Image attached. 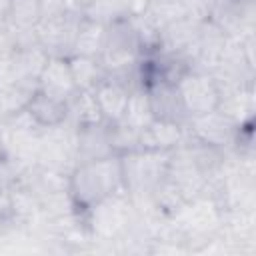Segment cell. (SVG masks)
<instances>
[{
	"label": "cell",
	"mask_w": 256,
	"mask_h": 256,
	"mask_svg": "<svg viewBox=\"0 0 256 256\" xmlns=\"http://www.w3.org/2000/svg\"><path fill=\"white\" fill-rule=\"evenodd\" d=\"M8 12H10V0H0V26L8 24Z\"/></svg>",
	"instance_id": "30"
},
{
	"label": "cell",
	"mask_w": 256,
	"mask_h": 256,
	"mask_svg": "<svg viewBox=\"0 0 256 256\" xmlns=\"http://www.w3.org/2000/svg\"><path fill=\"white\" fill-rule=\"evenodd\" d=\"M184 136H186L184 126L154 118L150 124H146L140 130V148L172 152L184 142Z\"/></svg>",
	"instance_id": "18"
},
{
	"label": "cell",
	"mask_w": 256,
	"mask_h": 256,
	"mask_svg": "<svg viewBox=\"0 0 256 256\" xmlns=\"http://www.w3.org/2000/svg\"><path fill=\"white\" fill-rule=\"evenodd\" d=\"M68 64H70V72H72V78H74V84L78 90H94L98 86V82L104 80V76H106V70H104L100 58L72 54L68 58Z\"/></svg>",
	"instance_id": "22"
},
{
	"label": "cell",
	"mask_w": 256,
	"mask_h": 256,
	"mask_svg": "<svg viewBox=\"0 0 256 256\" xmlns=\"http://www.w3.org/2000/svg\"><path fill=\"white\" fill-rule=\"evenodd\" d=\"M82 16L88 20H94L102 26H108L112 22L132 16V8H130L128 0H94L82 12Z\"/></svg>",
	"instance_id": "24"
},
{
	"label": "cell",
	"mask_w": 256,
	"mask_h": 256,
	"mask_svg": "<svg viewBox=\"0 0 256 256\" xmlns=\"http://www.w3.org/2000/svg\"><path fill=\"white\" fill-rule=\"evenodd\" d=\"M110 126V142H112V150L116 156H124L130 154L134 150H140V130L130 126L124 120L112 122Z\"/></svg>",
	"instance_id": "27"
},
{
	"label": "cell",
	"mask_w": 256,
	"mask_h": 256,
	"mask_svg": "<svg viewBox=\"0 0 256 256\" xmlns=\"http://www.w3.org/2000/svg\"><path fill=\"white\" fill-rule=\"evenodd\" d=\"M66 2V8L68 10H72V12H78V14H82L94 0H64Z\"/></svg>",
	"instance_id": "29"
},
{
	"label": "cell",
	"mask_w": 256,
	"mask_h": 256,
	"mask_svg": "<svg viewBox=\"0 0 256 256\" xmlns=\"http://www.w3.org/2000/svg\"><path fill=\"white\" fill-rule=\"evenodd\" d=\"M38 88L64 100L70 102L80 90L74 84L72 72H70V64L68 58H58V56H50L48 62L44 64V70L38 78Z\"/></svg>",
	"instance_id": "16"
},
{
	"label": "cell",
	"mask_w": 256,
	"mask_h": 256,
	"mask_svg": "<svg viewBox=\"0 0 256 256\" xmlns=\"http://www.w3.org/2000/svg\"><path fill=\"white\" fill-rule=\"evenodd\" d=\"M122 190L120 156L76 164L68 174V192L80 212L90 210L94 204Z\"/></svg>",
	"instance_id": "1"
},
{
	"label": "cell",
	"mask_w": 256,
	"mask_h": 256,
	"mask_svg": "<svg viewBox=\"0 0 256 256\" xmlns=\"http://www.w3.org/2000/svg\"><path fill=\"white\" fill-rule=\"evenodd\" d=\"M98 110L102 114V120L112 124L124 118L126 106H128V98H130V88L126 84H122L120 80L112 78V76H104V80L98 82V86L92 90Z\"/></svg>",
	"instance_id": "15"
},
{
	"label": "cell",
	"mask_w": 256,
	"mask_h": 256,
	"mask_svg": "<svg viewBox=\"0 0 256 256\" xmlns=\"http://www.w3.org/2000/svg\"><path fill=\"white\" fill-rule=\"evenodd\" d=\"M146 96H148V104L152 110V116L156 120H166V122H174L180 126H186L190 114L184 106V100L180 96V90L176 84H152L146 86Z\"/></svg>",
	"instance_id": "12"
},
{
	"label": "cell",
	"mask_w": 256,
	"mask_h": 256,
	"mask_svg": "<svg viewBox=\"0 0 256 256\" xmlns=\"http://www.w3.org/2000/svg\"><path fill=\"white\" fill-rule=\"evenodd\" d=\"M100 120H102V114L98 110L92 90H80L68 102V122L72 126H84V124H92Z\"/></svg>",
	"instance_id": "25"
},
{
	"label": "cell",
	"mask_w": 256,
	"mask_h": 256,
	"mask_svg": "<svg viewBox=\"0 0 256 256\" xmlns=\"http://www.w3.org/2000/svg\"><path fill=\"white\" fill-rule=\"evenodd\" d=\"M48 58L50 56L40 48V44L28 46V48H18V50H14V54L10 56L6 66L0 70V78L38 88V78H40Z\"/></svg>",
	"instance_id": "11"
},
{
	"label": "cell",
	"mask_w": 256,
	"mask_h": 256,
	"mask_svg": "<svg viewBox=\"0 0 256 256\" xmlns=\"http://www.w3.org/2000/svg\"><path fill=\"white\" fill-rule=\"evenodd\" d=\"M142 54H144L142 44H140L136 26L132 22V16L106 26L104 48L100 54V62H102L106 74L138 64Z\"/></svg>",
	"instance_id": "4"
},
{
	"label": "cell",
	"mask_w": 256,
	"mask_h": 256,
	"mask_svg": "<svg viewBox=\"0 0 256 256\" xmlns=\"http://www.w3.org/2000/svg\"><path fill=\"white\" fill-rule=\"evenodd\" d=\"M42 20V0H10L8 26L32 30Z\"/></svg>",
	"instance_id": "26"
},
{
	"label": "cell",
	"mask_w": 256,
	"mask_h": 256,
	"mask_svg": "<svg viewBox=\"0 0 256 256\" xmlns=\"http://www.w3.org/2000/svg\"><path fill=\"white\" fill-rule=\"evenodd\" d=\"M218 110L230 116L236 124L254 118V86H232L220 90Z\"/></svg>",
	"instance_id": "19"
},
{
	"label": "cell",
	"mask_w": 256,
	"mask_h": 256,
	"mask_svg": "<svg viewBox=\"0 0 256 256\" xmlns=\"http://www.w3.org/2000/svg\"><path fill=\"white\" fill-rule=\"evenodd\" d=\"M134 218V206L130 196L122 190L116 192L102 202L94 204L90 210L84 212L86 230L96 244H108L114 250V244L128 232Z\"/></svg>",
	"instance_id": "2"
},
{
	"label": "cell",
	"mask_w": 256,
	"mask_h": 256,
	"mask_svg": "<svg viewBox=\"0 0 256 256\" xmlns=\"http://www.w3.org/2000/svg\"><path fill=\"white\" fill-rule=\"evenodd\" d=\"M166 178L186 196V200H194V198L206 194V188H208V180L196 168V164L192 162V158L188 156V152L182 144L170 152Z\"/></svg>",
	"instance_id": "9"
},
{
	"label": "cell",
	"mask_w": 256,
	"mask_h": 256,
	"mask_svg": "<svg viewBox=\"0 0 256 256\" xmlns=\"http://www.w3.org/2000/svg\"><path fill=\"white\" fill-rule=\"evenodd\" d=\"M74 150H76V164L104 160L116 156L110 142V126L108 122H92L84 126H74Z\"/></svg>",
	"instance_id": "10"
},
{
	"label": "cell",
	"mask_w": 256,
	"mask_h": 256,
	"mask_svg": "<svg viewBox=\"0 0 256 256\" xmlns=\"http://www.w3.org/2000/svg\"><path fill=\"white\" fill-rule=\"evenodd\" d=\"M226 42H228V36L212 20H208V18L202 20L198 26V34H196L192 68L212 72L226 48Z\"/></svg>",
	"instance_id": "13"
},
{
	"label": "cell",
	"mask_w": 256,
	"mask_h": 256,
	"mask_svg": "<svg viewBox=\"0 0 256 256\" xmlns=\"http://www.w3.org/2000/svg\"><path fill=\"white\" fill-rule=\"evenodd\" d=\"M168 158L170 152L146 148L120 156L124 192L128 196H148L166 178Z\"/></svg>",
	"instance_id": "3"
},
{
	"label": "cell",
	"mask_w": 256,
	"mask_h": 256,
	"mask_svg": "<svg viewBox=\"0 0 256 256\" xmlns=\"http://www.w3.org/2000/svg\"><path fill=\"white\" fill-rule=\"evenodd\" d=\"M80 20H82V14L72 12V10L58 14V16L42 18L40 24L36 26V36H38L40 48L48 56L70 58Z\"/></svg>",
	"instance_id": "6"
},
{
	"label": "cell",
	"mask_w": 256,
	"mask_h": 256,
	"mask_svg": "<svg viewBox=\"0 0 256 256\" xmlns=\"http://www.w3.org/2000/svg\"><path fill=\"white\" fill-rule=\"evenodd\" d=\"M178 90L184 100V106L190 116L210 112L218 108L220 102V88L212 76V72L190 68L180 80H178Z\"/></svg>",
	"instance_id": "7"
},
{
	"label": "cell",
	"mask_w": 256,
	"mask_h": 256,
	"mask_svg": "<svg viewBox=\"0 0 256 256\" xmlns=\"http://www.w3.org/2000/svg\"><path fill=\"white\" fill-rule=\"evenodd\" d=\"M74 134H76V128L70 122L42 130L40 142H38L36 164L48 170L70 174L72 168L76 166Z\"/></svg>",
	"instance_id": "5"
},
{
	"label": "cell",
	"mask_w": 256,
	"mask_h": 256,
	"mask_svg": "<svg viewBox=\"0 0 256 256\" xmlns=\"http://www.w3.org/2000/svg\"><path fill=\"white\" fill-rule=\"evenodd\" d=\"M134 16L144 18L150 26H154L160 32L168 24H172L184 16H190V14H188L184 0H148L144 10L140 14H134Z\"/></svg>",
	"instance_id": "20"
},
{
	"label": "cell",
	"mask_w": 256,
	"mask_h": 256,
	"mask_svg": "<svg viewBox=\"0 0 256 256\" xmlns=\"http://www.w3.org/2000/svg\"><path fill=\"white\" fill-rule=\"evenodd\" d=\"M104 38H106V26L82 16V20L78 24V32H76L72 54L100 58L102 48H104Z\"/></svg>",
	"instance_id": "21"
},
{
	"label": "cell",
	"mask_w": 256,
	"mask_h": 256,
	"mask_svg": "<svg viewBox=\"0 0 256 256\" xmlns=\"http://www.w3.org/2000/svg\"><path fill=\"white\" fill-rule=\"evenodd\" d=\"M26 112L34 120V124L42 130L68 122V102H64L40 88L30 96V100L26 104Z\"/></svg>",
	"instance_id": "17"
},
{
	"label": "cell",
	"mask_w": 256,
	"mask_h": 256,
	"mask_svg": "<svg viewBox=\"0 0 256 256\" xmlns=\"http://www.w3.org/2000/svg\"><path fill=\"white\" fill-rule=\"evenodd\" d=\"M124 122H128L130 126L142 130L146 124H150L154 120L152 116V110H150V104H148V96H146V90L144 88H136L130 92V98H128V106H126V112H124Z\"/></svg>",
	"instance_id": "28"
},
{
	"label": "cell",
	"mask_w": 256,
	"mask_h": 256,
	"mask_svg": "<svg viewBox=\"0 0 256 256\" xmlns=\"http://www.w3.org/2000/svg\"><path fill=\"white\" fill-rule=\"evenodd\" d=\"M6 156V148H4V138H2V128H0V160Z\"/></svg>",
	"instance_id": "31"
},
{
	"label": "cell",
	"mask_w": 256,
	"mask_h": 256,
	"mask_svg": "<svg viewBox=\"0 0 256 256\" xmlns=\"http://www.w3.org/2000/svg\"><path fill=\"white\" fill-rule=\"evenodd\" d=\"M200 22L202 20H198V18L184 16V18L168 24L166 28L160 30L156 50L184 56L192 64V54H194V44H196V34H198Z\"/></svg>",
	"instance_id": "14"
},
{
	"label": "cell",
	"mask_w": 256,
	"mask_h": 256,
	"mask_svg": "<svg viewBox=\"0 0 256 256\" xmlns=\"http://www.w3.org/2000/svg\"><path fill=\"white\" fill-rule=\"evenodd\" d=\"M236 126L238 124L230 116H226L222 110L214 108L210 112L190 116L184 130L194 140H200L204 144H210V146H216L222 150H230L232 142H234Z\"/></svg>",
	"instance_id": "8"
},
{
	"label": "cell",
	"mask_w": 256,
	"mask_h": 256,
	"mask_svg": "<svg viewBox=\"0 0 256 256\" xmlns=\"http://www.w3.org/2000/svg\"><path fill=\"white\" fill-rule=\"evenodd\" d=\"M38 88L0 78V120H6L10 116L18 114L20 110H24L30 96Z\"/></svg>",
	"instance_id": "23"
}]
</instances>
